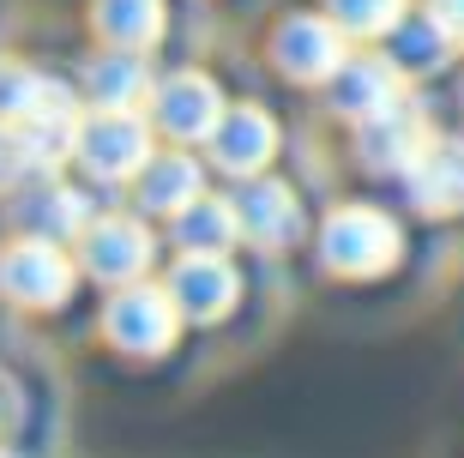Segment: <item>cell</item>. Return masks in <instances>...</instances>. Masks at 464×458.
Masks as SVG:
<instances>
[{"mask_svg":"<svg viewBox=\"0 0 464 458\" xmlns=\"http://www.w3.org/2000/svg\"><path fill=\"white\" fill-rule=\"evenodd\" d=\"M79 163L103 181H121V175H139L151 163V127L133 115V109H103L79 127Z\"/></svg>","mask_w":464,"mask_h":458,"instance_id":"cell-1","label":"cell"},{"mask_svg":"<svg viewBox=\"0 0 464 458\" xmlns=\"http://www.w3.org/2000/svg\"><path fill=\"white\" fill-rule=\"evenodd\" d=\"M320 248H326L332 272L368 278V272H386L398 259V229L380 218V211H368V205H344V211H332Z\"/></svg>","mask_w":464,"mask_h":458,"instance_id":"cell-2","label":"cell"},{"mask_svg":"<svg viewBox=\"0 0 464 458\" xmlns=\"http://www.w3.org/2000/svg\"><path fill=\"white\" fill-rule=\"evenodd\" d=\"M0 289H6L13 302H24V307L67 302L72 266H67V254H61L49 236H31V241H18V248L0 254Z\"/></svg>","mask_w":464,"mask_h":458,"instance_id":"cell-3","label":"cell"},{"mask_svg":"<svg viewBox=\"0 0 464 458\" xmlns=\"http://www.w3.org/2000/svg\"><path fill=\"white\" fill-rule=\"evenodd\" d=\"M175 296L169 289H151V284H127L109 302V338L121 344V350H163V344L175 338Z\"/></svg>","mask_w":464,"mask_h":458,"instance_id":"cell-4","label":"cell"},{"mask_svg":"<svg viewBox=\"0 0 464 458\" xmlns=\"http://www.w3.org/2000/svg\"><path fill=\"white\" fill-rule=\"evenodd\" d=\"M344 24L338 18H284V31H277V67L290 73V79H338L344 67Z\"/></svg>","mask_w":464,"mask_h":458,"instance_id":"cell-5","label":"cell"},{"mask_svg":"<svg viewBox=\"0 0 464 458\" xmlns=\"http://www.w3.org/2000/svg\"><path fill=\"white\" fill-rule=\"evenodd\" d=\"M151 115L169 139H211L218 121H224V102H218V85L206 73H175V79L157 85Z\"/></svg>","mask_w":464,"mask_h":458,"instance_id":"cell-6","label":"cell"},{"mask_svg":"<svg viewBox=\"0 0 464 458\" xmlns=\"http://www.w3.org/2000/svg\"><path fill=\"white\" fill-rule=\"evenodd\" d=\"M422 151H429V127H422V115H416L404 97H398L392 109H380V115L362 121V157H368L374 170H404L411 175V163Z\"/></svg>","mask_w":464,"mask_h":458,"instance_id":"cell-7","label":"cell"},{"mask_svg":"<svg viewBox=\"0 0 464 458\" xmlns=\"http://www.w3.org/2000/svg\"><path fill=\"white\" fill-rule=\"evenodd\" d=\"M151 259V236L139 229L133 218H103V223H85V266L103 284H133Z\"/></svg>","mask_w":464,"mask_h":458,"instance_id":"cell-8","label":"cell"},{"mask_svg":"<svg viewBox=\"0 0 464 458\" xmlns=\"http://www.w3.org/2000/svg\"><path fill=\"white\" fill-rule=\"evenodd\" d=\"M169 296L193 320H218L236 302V272L224 266V254H188V266L169 278Z\"/></svg>","mask_w":464,"mask_h":458,"instance_id":"cell-9","label":"cell"},{"mask_svg":"<svg viewBox=\"0 0 464 458\" xmlns=\"http://www.w3.org/2000/svg\"><path fill=\"white\" fill-rule=\"evenodd\" d=\"M272 145H277V127L266 109H224L218 133H211V157L236 175H254L272 157Z\"/></svg>","mask_w":464,"mask_h":458,"instance_id":"cell-10","label":"cell"},{"mask_svg":"<svg viewBox=\"0 0 464 458\" xmlns=\"http://www.w3.org/2000/svg\"><path fill=\"white\" fill-rule=\"evenodd\" d=\"M411 187L422 211H459L464 205V139H440L411 163Z\"/></svg>","mask_w":464,"mask_h":458,"instance_id":"cell-11","label":"cell"},{"mask_svg":"<svg viewBox=\"0 0 464 458\" xmlns=\"http://www.w3.org/2000/svg\"><path fill=\"white\" fill-rule=\"evenodd\" d=\"M236 211H241V236H254L259 248H284L302 229V205H295L290 187H277V181H254Z\"/></svg>","mask_w":464,"mask_h":458,"instance_id":"cell-12","label":"cell"},{"mask_svg":"<svg viewBox=\"0 0 464 458\" xmlns=\"http://www.w3.org/2000/svg\"><path fill=\"white\" fill-rule=\"evenodd\" d=\"M398 102V61L386 54V61H344L338 67V109L344 115H356V121H368V115H380V109H392Z\"/></svg>","mask_w":464,"mask_h":458,"instance_id":"cell-13","label":"cell"},{"mask_svg":"<svg viewBox=\"0 0 464 458\" xmlns=\"http://www.w3.org/2000/svg\"><path fill=\"white\" fill-rule=\"evenodd\" d=\"M97 18V31H103L109 49H151L157 36H163V0H97L91 6Z\"/></svg>","mask_w":464,"mask_h":458,"instance_id":"cell-14","label":"cell"},{"mask_svg":"<svg viewBox=\"0 0 464 458\" xmlns=\"http://www.w3.org/2000/svg\"><path fill=\"white\" fill-rule=\"evenodd\" d=\"M18 223L31 229V236H49V241H61V236H79L91 223V211H85V200L72 193V187H54V181H43L36 193H24L18 200Z\"/></svg>","mask_w":464,"mask_h":458,"instance_id":"cell-15","label":"cell"},{"mask_svg":"<svg viewBox=\"0 0 464 458\" xmlns=\"http://www.w3.org/2000/svg\"><path fill=\"white\" fill-rule=\"evenodd\" d=\"M85 85H91V97L103 102V109H133V102L151 91V79H145L139 49H109L103 61H91Z\"/></svg>","mask_w":464,"mask_h":458,"instance_id":"cell-16","label":"cell"},{"mask_svg":"<svg viewBox=\"0 0 464 458\" xmlns=\"http://www.w3.org/2000/svg\"><path fill=\"white\" fill-rule=\"evenodd\" d=\"M175 236L188 241L193 254H224L229 241L241 236V211L236 205H224V200H199L188 205V211H175Z\"/></svg>","mask_w":464,"mask_h":458,"instance_id":"cell-17","label":"cell"},{"mask_svg":"<svg viewBox=\"0 0 464 458\" xmlns=\"http://www.w3.org/2000/svg\"><path fill=\"white\" fill-rule=\"evenodd\" d=\"M139 200L151 205V211H188L206 187H199V170H193L188 157H151L145 163V175H139Z\"/></svg>","mask_w":464,"mask_h":458,"instance_id":"cell-18","label":"cell"},{"mask_svg":"<svg viewBox=\"0 0 464 458\" xmlns=\"http://www.w3.org/2000/svg\"><path fill=\"white\" fill-rule=\"evenodd\" d=\"M452 36L434 24V18H398V43H392V61L398 73H416V67H434V61H447Z\"/></svg>","mask_w":464,"mask_h":458,"instance_id":"cell-19","label":"cell"},{"mask_svg":"<svg viewBox=\"0 0 464 458\" xmlns=\"http://www.w3.org/2000/svg\"><path fill=\"white\" fill-rule=\"evenodd\" d=\"M61 85H49V79H36L31 67H0V121L6 127H18V121H31L43 102L54 97Z\"/></svg>","mask_w":464,"mask_h":458,"instance_id":"cell-20","label":"cell"},{"mask_svg":"<svg viewBox=\"0 0 464 458\" xmlns=\"http://www.w3.org/2000/svg\"><path fill=\"white\" fill-rule=\"evenodd\" d=\"M332 18L344 24V36H386L404 18V0H332Z\"/></svg>","mask_w":464,"mask_h":458,"instance_id":"cell-21","label":"cell"},{"mask_svg":"<svg viewBox=\"0 0 464 458\" xmlns=\"http://www.w3.org/2000/svg\"><path fill=\"white\" fill-rule=\"evenodd\" d=\"M31 170V157H24V145H18V133L0 121V187L6 181H18V175Z\"/></svg>","mask_w":464,"mask_h":458,"instance_id":"cell-22","label":"cell"},{"mask_svg":"<svg viewBox=\"0 0 464 458\" xmlns=\"http://www.w3.org/2000/svg\"><path fill=\"white\" fill-rule=\"evenodd\" d=\"M429 18L452 36V43H464V0H429Z\"/></svg>","mask_w":464,"mask_h":458,"instance_id":"cell-23","label":"cell"},{"mask_svg":"<svg viewBox=\"0 0 464 458\" xmlns=\"http://www.w3.org/2000/svg\"><path fill=\"white\" fill-rule=\"evenodd\" d=\"M0 458H6V453H0Z\"/></svg>","mask_w":464,"mask_h":458,"instance_id":"cell-24","label":"cell"}]
</instances>
